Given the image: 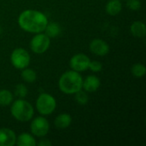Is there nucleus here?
I'll return each mask as SVG.
<instances>
[{"instance_id":"f257e3e1","label":"nucleus","mask_w":146,"mask_h":146,"mask_svg":"<svg viewBox=\"0 0 146 146\" xmlns=\"http://www.w3.org/2000/svg\"><path fill=\"white\" fill-rule=\"evenodd\" d=\"M48 22L46 15L36 9H26L18 16L20 27L23 31L31 33L44 32Z\"/></svg>"},{"instance_id":"f03ea898","label":"nucleus","mask_w":146,"mask_h":146,"mask_svg":"<svg viewBox=\"0 0 146 146\" xmlns=\"http://www.w3.org/2000/svg\"><path fill=\"white\" fill-rule=\"evenodd\" d=\"M83 78L79 72L69 70L63 73L58 81L59 89L65 94H74L82 89Z\"/></svg>"},{"instance_id":"7ed1b4c3","label":"nucleus","mask_w":146,"mask_h":146,"mask_svg":"<svg viewBox=\"0 0 146 146\" xmlns=\"http://www.w3.org/2000/svg\"><path fill=\"white\" fill-rule=\"evenodd\" d=\"M10 112L12 116L18 121L27 122L32 120L34 115L33 105L23 98L16 99L11 105Z\"/></svg>"},{"instance_id":"20e7f679","label":"nucleus","mask_w":146,"mask_h":146,"mask_svg":"<svg viewBox=\"0 0 146 146\" xmlns=\"http://www.w3.org/2000/svg\"><path fill=\"white\" fill-rule=\"evenodd\" d=\"M36 108L42 115H51L56 108V101L49 93H41L36 100Z\"/></svg>"},{"instance_id":"39448f33","label":"nucleus","mask_w":146,"mask_h":146,"mask_svg":"<svg viewBox=\"0 0 146 146\" xmlns=\"http://www.w3.org/2000/svg\"><path fill=\"white\" fill-rule=\"evenodd\" d=\"M10 61L12 65L17 69H23L27 68L30 64L31 57L27 50L23 48L15 49L10 55Z\"/></svg>"},{"instance_id":"423d86ee","label":"nucleus","mask_w":146,"mask_h":146,"mask_svg":"<svg viewBox=\"0 0 146 146\" xmlns=\"http://www.w3.org/2000/svg\"><path fill=\"white\" fill-rule=\"evenodd\" d=\"M35 34L30 41V48L36 54H43L49 49L50 38L43 32Z\"/></svg>"},{"instance_id":"0eeeda50","label":"nucleus","mask_w":146,"mask_h":146,"mask_svg":"<svg viewBox=\"0 0 146 146\" xmlns=\"http://www.w3.org/2000/svg\"><path fill=\"white\" fill-rule=\"evenodd\" d=\"M30 129H31V133L34 136L38 138H43L45 135H47V133H49L50 124L47 119H45L44 117L42 116L35 117L31 122Z\"/></svg>"},{"instance_id":"6e6552de","label":"nucleus","mask_w":146,"mask_h":146,"mask_svg":"<svg viewBox=\"0 0 146 146\" xmlns=\"http://www.w3.org/2000/svg\"><path fill=\"white\" fill-rule=\"evenodd\" d=\"M90 62L91 60L86 55L79 53L71 57L69 61V65L73 70L80 73V72H83L88 69Z\"/></svg>"},{"instance_id":"1a4fd4ad","label":"nucleus","mask_w":146,"mask_h":146,"mask_svg":"<svg viewBox=\"0 0 146 146\" xmlns=\"http://www.w3.org/2000/svg\"><path fill=\"white\" fill-rule=\"evenodd\" d=\"M89 48L93 54L100 56H104L110 52V46L108 43L101 38H94L92 40L89 44Z\"/></svg>"},{"instance_id":"9d476101","label":"nucleus","mask_w":146,"mask_h":146,"mask_svg":"<svg viewBox=\"0 0 146 146\" xmlns=\"http://www.w3.org/2000/svg\"><path fill=\"white\" fill-rule=\"evenodd\" d=\"M16 143L15 133L9 128L0 129V146H14Z\"/></svg>"},{"instance_id":"9b49d317","label":"nucleus","mask_w":146,"mask_h":146,"mask_svg":"<svg viewBox=\"0 0 146 146\" xmlns=\"http://www.w3.org/2000/svg\"><path fill=\"white\" fill-rule=\"evenodd\" d=\"M100 80L96 75H88L83 80L82 88L86 92H94L100 87Z\"/></svg>"},{"instance_id":"f8f14e48","label":"nucleus","mask_w":146,"mask_h":146,"mask_svg":"<svg viewBox=\"0 0 146 146\" xmlns=\"http://www.w3.org/2000/svg\"><path fill=\"white\" fill-rule=\"evenodd\" d=\"M71 123H72V117L69 114L67 113H62L58 115L54 121L55 126L60 129L68 128Z\"/></svg>"},{"instance_id":"ddd939ff","label":"nucleus","mask_w":146,"mask_h":146,"mask_svg":"<svg viewBox=\"0 0 146 146\" xmlns=\"http://www.w3.org/2000/svg\"><path fill=\"white\" fill-rule=\"evenodd\" d=\"M15 144L18 146H35L37 145V142L32 134L22 133L16 138Z\"/></svg>"},{"instance_id":"4468645a","label":"nucleus","mask_w":146,"mask_h":146,"mask_svg":"<svg viewBox=\"0 0 146 146\" xmlns=\"http://www.w3.org/2000/svg\"><path fill=\"white\" fill-rule=\"evenodd\" d=\"M131 33L136 38H143L146 34V27L145 23L141 21H134L130 27Z\"/></svg>"},{"instance_id":"2eb2a0df","label":"nucleus","mask_w":146,"mask_h":146,"mask_svg":"<svg viewBox=\"0 0 146 146\" xmlns=\"http://www.w3.org/2000/svg\"><path fill=\"white\" fill-rule=\"evenodd\" d=\"M122 9V4L120 0H110L105 6L106 12L112 16L117 15Z\"/></svg>"},{"instance_id":"dca6fc26","label":"nucleus","mask_w":146,"mask_h":146,"mask_svg":"<svg viewBox=\"0 0 146 146\" xmlns=\"http://www.w3.org/2000/svg\"><path fill=\"white\" fill-rule=\"evenodd\" d=\"M44 33L50 38H53L57 37L61 33V27L56 22H48L45 28H44Z\"/></svg>"},{"instance_id":"f3484780","label":"nucleus","mask_w":146,"mask_h":146,"mask_svg":"<svg viewBox=\"0 0 146 146\" xmlns=\"http://www.w3.org/2000/svg\"><path fill=\"white\" fill-rule=\"evenodd\" d=\"M14 99V96L11 92L6 89L0 90V106L6 107L9 106Z\"/></svg>"},{"instance_id":"a211bd4d","label":"nucleus","mask_w":146,"mask_h":146,"mask_svg":"<svg viewBox=\"0 0 146 146\" xmlns=\"http://www.w3.org/2000/svg\"><path fill=\"white\" fill-rule=\"evenodd\" d=\"M21 76L22 80L27 83H33L37 80V74L33 68H23L21 73Z\"/></svg>"},{"instance_id":"6ab92c4d","label":"nucleus","mask_w":146,"mask_h":146,"mask_svg":"<svg viewBox=\"0 0 146 146\" xmlns=\"http://www.w3.org/2000/svg\"><path fill=\"white\" fill-rule=\"evenodd\" d=\"M131 72H132V74L135 77L141 78V77H143V76L145 75V66L144 64H142V63H135L131 68Z\"/></svg>"},{"instance_id":"aec40b11","label":"nucleus","mask_w":146,"mask_h":146,"mask_svg":"<svg viewBox=\"0 0 146 146\" xmlns=\"http://www.w3.org/2000/svg\"><path fill=\"white\" fill-rule=\"evenodd\" d=\"M74 98H75V101L81 105L86 104L88 103V99H89L86 92L82 91V89L80 90L79 92H77L76 93H74Z\"/></svg>"},{"instance_id":"412c9836","label":"nucleus","mask_w":146,"mask_h":146,"mask_svg":"<svg viewBox=\"0 0 146 146\" xmlns=\"http://www.w3.org/2000/svg\"><path fill=\"white\" fill-rule=\"evenodd\" d=\"M15 96H16L18 98H24L27 97V93H28V90L27 88V86L23 84H18L15 87V91H14Z\"/></svg>"},{"instance_id":"4be33fe9","label":"nucleus","mask_w":146,"mask_h":146,"mask_svg":"<svg viewBox=\"0 0 146 146\" xmlns=\"http://www.w3.org/2000/svg\"><path fill=\"white\" fill-rule=\"evenodd\" d=\"M88 69L92 70L94 73H98L103 69V64L98 61H91L89 63Z\"/></svg>"},{"instance_id":"5701e85b","label":"nucleus","mask_w":146,"mask_h":146,"mask_svg":"<svg viewBox=\"0 0 146 146\" xmlns=\"http://www.w3.org/2000/svg\"><path fill=\"white\" fill-rule=\"evenodd\" d=\"M127 5L131 10H139L141 8V2L140 0H127Z\"/></svg>"},{"instance_id":"b1692460","label":"nucleus","mask_w":146,"mask_h":146,"mask_svg":"<svg viewBox=\"0 0 146 146\" xmlns=\"http://www.w3.org/2000/svg\"><path fill=\"white\" fill-rule=\"evenodd\" d=\"M38 145L39 146H50L52 145V143L49 140V139H41Z\"/></svg>"}]
</instances>
